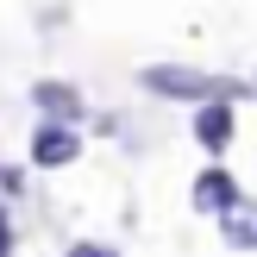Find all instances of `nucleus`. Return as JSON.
I'll return each mask as SVG.
<instances>
[{
  "label": "nucleus",
  "mask_w": 257,
  "mask_h": 257,
  "mask_svg": "<svg viewBox=\"0 0 257 257\" xmlns=\"http://www.w3.org/2000/svg\"><path fill=\"white\" fill-rule=\"evenodd\" d=\"M138 82H145V94H157V100H188V107H201V100H238V94H251L245 82H226V75L188 69V63H151V69H138Z\"/></svg>",
  "instance_id": "nucleus-1"
},
{
  "label": "nucleus",
  "mask_w": 257,
  "mask_h": 257,
  "mask_svg": "<svg viewBox=\"0 0 257 257\" xmlns=\"http://www.w3.org/2000/svg\"><path fill=\"white\" fill-rule=\"evenodd\" d=\"M82 157V132H75L69 119H44L32 132V163L38 170H63V163H75Z\"/></svg>",
  "instance_id": "nucleus-2"
},
{
  "label": "nucleus",
  "mask_w": 257,
  "mask_h": 257,
  "mask_svg": "<svg viewBox=\"0 0 257 257\" xmlns=\"http://www.w3.org/2000/svg\"><path fill=\"white\" fill-rule=\"evenodd\" d=\"M195 145L213 151V157L232 145V100H201L195 107Z\"/></svg>",
  "instance_id": "nucleus-3"
},
{
  "label": "nucleus",
  "mask_w": 257,
  "mask_h": 257,
  "mask_svg": "<svg viewBox=\"0 0 257 257\" xmlns=\"http://www.w3.org/2000/svg\"><path fill=\"white\" fill-rule=\"evenodd\" d=\"M32 107L44 113V119H82V88H69V82H38L32 88Z\"/></svg>",
  "instance_id": "nucleus-4"
},
{
  "label": "nucleus",
  "mask_w": 257,
  "mask_h": 257,
  "mask_svg": "<svg viewBox=\"0 0 257 257\" xmlns=\"http://www.w3.org/2000/svg\"><path fill=\"white\" fill-rule=\"evenodd\" d=\"M195 207H201V213H232V207H238V182H232L226 170H201V176H195Z\"/></svg>",
  "instance_id": "nucleus-5"
},
{
  "label": "nucleus",
  "mask_w": 257,
  "mask_h": 257,
  "mask_svg": "<svg viewBox=\"0 0 257 257\" xmlns=\"http://www.w3.org/2000/svg\"><path fill=\"white\" fill-rule=\"evenodd\" d=\"M13 251V220H7V207H0V257Z\"/></svg>",
  "instance_id": "nucleus-6"
},
{
  "label": "nucleus",
  "mask_w": 257,
  "mask_h": 257,
  "mask_svg": "<svg viewBox=\"0 0 257 257\" xmlns=\"http://www.w3.org/2000/svg\"><path fill=\"white\" fill-rule=\"evenodd\" d=\"M69 257H113V251H107V245H75Z\"/></svg>",
  "instance_id": "nucleus-7"
},
{
  "label": "nucleus",
  "mask_w": 257,
  "mask_h": 257,
  "mask_svg": "<svg viewBox=\"0 0 257 257\" xmlns=\"http://www.w3.org/2000/svg\"><path fill=\"white\" fill-rule=\"evenodd\" d=\"M0 188H19V176H13V170H7V163H0Z\"/></svg>",
  "instance_id": "nucleus-8"
},
{
  "label": "nucleus",
  "mask_w": 257,
  "mask_h": 257,
  "mask_svg": "<svg viewBox=\"0 0 257 257\" xmlns=\"http://www.w3.org/2000/svg\"><path fill=\"white\" fill-rule=\"evenodd\" d=\"M251 94H257V82H251Z\"/></svg>",
  "instance_id": "nucleus-9"
}]
</instances>
